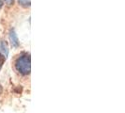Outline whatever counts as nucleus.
<instances>
[{"label":"nucleus","instance_id":"1","mask_svg":"<svg viewBox=\"0 0 125 113\" xmlns=\"http://www.w3.org/2000/svg\"><path fill=\"white\" fill-rule=\"evenodd\" d=\"M15 68L21 75H27L31 70V59L28 54H23L15 61Z\"/></svg>","mask_w":125,"mask_h":113},{"label":"nucleus","instance_id":"2","mask_svg":"<svg viewBox=\"0 0 125 113\" xmlns=\"http://www.w3.org/2000/svg\"><path fill=\"white\" fill-rule=\"evenodd\" d=\"M10 42H11V44L14 47H18L19 46V40L18 37L16 35V33L14 32V30H11L10 32Z\"/></svg>","mask_w":125,"mask_h":113},{"label":"nucleus","instance_id":"3","mask_svg":"<svg viewBox=\"0 0 125 113\" xmlns=\"http://www.w3.org/2000/svg\"><path fill=\"white\" fill-rule=\"evenodd\" d=\"M0 50L5 54V56H8L9 51H8V47H7V44L5 42H0Z\"/></svg>","mask_w":125,"mask_h":113},{"label":"nucleus","instance_id":"4","mask_svg":"<svg viewBox=\"0 0 125 113\" xmlns=\"http://www.w3.org/2000/svg\"><path fill=\"white\" fill-rule=\"evenodd\" d=\"M20 5H22L23 7H29L30 6V0H18Z\"/></svg>","mask_w":125,"mask_h":113},{"label":"nucleus","instance_id":"5","mask_svg":"<svg viewBox=\"0 0 125 113\" xmlns=\"http://www.w3.org/2000/svg\"><path fill=\"white\" fill-rule=\"evenodd\" d=\"M5 61H6V56L4 54H1L0 53V70H1V68H2V66H3V64H4Z\"/></svg>","mask_w":125,"mask_h":113},{"label":"nucleus","instance_id":"6","mask_svg":"<svg viewBox=\"0 0 125 113\" xmlns=\"http://www.w3.org/2000/svg\"><path fill=\"white\" fill-rule=\"evenodd\" d=\"M3 5H4V1L3 0H0V9L3 7Z\"/></svg>","mask_w":125,"mask_h":113},{"label":"nucleus","instance_id":"7","mask_svg":"<svg viewBox=\"0 0 125 113\" xmlns=\"http://www.w3.org/2000/svg\"><path fill=\"white\" fill-rule=\"evenodd\" d=\"M2 91H3V88H2V86H1V84H0V95L2 94Z\"/></svg>","mask_w":125,"mask_h":113}]
</instances>
